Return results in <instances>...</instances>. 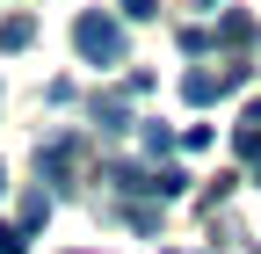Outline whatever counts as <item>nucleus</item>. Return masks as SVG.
Wrapping results in <instances>:
<instances>
[{"label":"nucleus","instance_id":"1","mask_svg":"<svg viewBox=\"0 0 261 254\" xmlns=\"http://www.w3.org/2000/svg\"><path fill=\"white\" fill-rule=\"evenodd\" d=\"M73 51L87 58V66H123V51H130V37H123V15H109V8H87V15H73Z\"/></svg>","mask_w":261,"mask_h":254},{"label":"nucleus","instance_id":"2","mask_svg":"<svg viewBox=\"0 0 261 254\" xmlns=\"http://www.w3.org/2000/svg\"><path fill=\"white\" fill-rule=\"evenodd\" d=\"M247 80V66H196V73H181V102L189 109H203V102H225Z\"/></svg>","mask_w":261,"mask_h":254},{"label":"nucleus","instance_id":"3","mask_svg":"<svg viewBox=\"0 0 261 254\" xmlns=\"http://www.w3.org/2000/svg\"><path fill=\"white\" fill-rule=\"evenodd\" d=\"M37 174H44V189H73V174H80V145H73V138H51V145L37 153Z\"/></svg>","mask_w":261,"mask_h":254},{"label":"nucleus","instance_id":"4","mask_svg":"<svg viewBox=\"0 0 261 254\" xmlns=\"http://www.w3.org/2000/svg\"><path fill=\"white\" fill-rule=\"evenodd\" d=\"M87 116L102 123V131H123V116H130V94H116V87H109V94H94V102H87Z\"/></svg>","mask_w":261,"mask_h":254},{"label":"nucleus","instance_id":"5","mask_svg":"<svg viewBox=\"0 0 261 254\" xmlns=\"http://www.w3.org/2000/svg\"><path fill=\"white\" fill-rule=\"evenodd\" d=\"M44 218H51V189H29V196H22V218H15V233L29 240V233L44 225Z\"/></svg>","mask_w":261,"mask_h":254},{"label":"nucleus","instance_id":"6","mask_svg":"<svg viewBox=\"0 0 261 254\" xmlns=\"http://www.w3.org/2000/svg\"><path fill=\"white\" fill-rule=\"evenodd\" d=\"M29 44H37V22H29V15H8V22H0V51H29Z\"/></svg>","mask_w":261,"mask_h":254},{"label":"nucleus","instance_id":"7","mask_svg":"<svg viewBox=\"0 0 261 254\" xmlns=\"http://www.w3.org/2000/svg\"><path fill=\"white\" fill-rule=\"evenodd\" d=\"M232 145H240V160H247V167H254V182H261V131H247V123H240Z\"/></svg>","mask_w":261,"mask_h":254},{"label":"nucleus","instance_id":"8","mask_svg":"<svg viewBox=\"0 0 261 254\" xmlns=\"http://www.w3.org/2000/svg\"><path fill=\"white\" fill-rule=\"evenodd\" d=\"M218 37H211V29H181V58H203Z\"/></svg>","mask_w":261,"mask_h":254},{"label":"nucleus","instance_id":"9","mask_svg":"<svg viewBox=\"0 0 261 254\" xmlns=\"http://www.w3.org/2000/svg\"><path fill=\"white\" fill-rule=\"evenodd\" d=\"M123 218H130L138 233H152V225H160V211H152V204H123Z\"/></svg>","mask_w":261,"mask_h":254},{"label":"nucleus","instance_id":"10","mask_svg":"<svg viewBox=\"0 0 261 254\" xmlns=\"http://www.w3.org/2000/svg\"><path fill=\"white\" fill-rule=\"evenodd\" d=\"M123 15H130V22H152V15H160V0H123Z\"/></svg>","mask_w":261,"mask_h":254},{"label":"nucleus","instance_id":"11","mask_svg":"<svg viewBox=\"0 0 261 254\" xmlns=\"http://www.w3.org/2000/svg\"><path fill=\"white\" fill-rule=\"evenodd\" d=\"M22 247H29V240H22L15 225H0V254H22Z\"/></svg>","mask_w":261,"mask_h":254},{"label":"nucleus","instance_id":"12","mask_svg":"<svg viewBox=\"0 0 261 254\" xmlns=\"http://www.w3.org/2000/svg\"><path fill=\"white\" fill-rule=\"evenodd\" d=\"M247 123H261V102H247Z\"/></svg>","mask_w":261,"mask_h":254},{"label":"nucleus","instance_id":"13","mask_svg":"<svg viewBox=\"0 0 261 254\" xmlns=\"http://www.w3.org/2000/svg\"><path fill=\"white\" fill-rule=\"evenodd\" d=\"M0 189H8V167H0Z\"/></svg>","mask_w":261,"mask_h":254},{"label":"nucleus","instance_id":"14","mask_svg":"<svg viewBox=\"0 0 261 254\" xmlns=\"http://www.w3.org/2000/svg\"><path fill=\"white\" fill-rule=\"evenodd\" d=\"M203 8H218V0H203Z\"/></svg>","mask_w":261,"mask_h":254},{"label":"nucleus","instance_id":"15","mask_svg":"<svg viewBox=\"0 0 261 254\" xmlns=\"http://www.w3.org/2000/svg\"><path fill=\"white\" fill-rule=\"evenodd\" d=\"M167 254H181V247H167Z\"/></svg>","mask_w":261,"mask_h":254}]
</instances>
